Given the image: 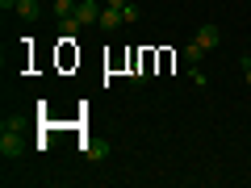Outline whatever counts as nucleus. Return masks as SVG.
Wrapping results in <instances>:
<instances>
[{
  "mask_svg": "<svg viewBox=\"0 0 251 188\" xmlns=\"http://www.w3.org/2000/svg\"><path fill=\"white\" fill-rule=\"evenodd\" d=\"M75 9H80L75 0H54V4H50V13H54L59 21H72V17H75Z\"/></svg>",
  "mask_w": 251,
  "mask_h": 188,
  "instance_id": "nucleus-6",
  "label": "nucleus"
},
{
  "mask_svg": "<svg viewBox=\"0 0 251 188\" xmlns=\"http://www.w3.org/2000/svg\"><path fill=\"white\" fill-rule=\"evenodd\" d=\"M201 54H205V46H197V42H188V46H184V63H188V67H197Z\"/></svg>",
  "mask_w": 251,
  "mask_h": 188,
  "instance_id": "nucleus-7",
  "label": "nucleus"
},
{
  "mask_svg": "<svg viewBox=\"0 0 251 188\" xmlns=\"http://www.w3.org/2000/svg\"><path fill=\"white\" fill-rule=\"evenodd\" d=\"M122 21H126V17H122V9H109V4L100 9V29H105V34H113Z\"/></svg>",
  "mask_w": 251,
  "mask_h": 188,
  "instance_id": "nucleus-4",
  "label": "nucleus"
},
{
  "mask_svg": "<svg viewBox=\"0 0 251 188\" xmlns=\"http://www.w3.org/2000/svg\"><path fill=\"white\" fill-rule=\"evenodd\" d=\"M17 17L21 21H38L42 17V4H38V0H17Z\"/></svg>",
  "mask_w": 251,
  "mask_h": 188,
  "instance_id": "nucleus-5",
  "label": "nucleus"
},
{
  "mask_svg": "<svg viewBox=\"0 0 251 188\" xmlns=\"http://www.w3.org/2000/svg\"><path fill=\"white\" fill-rule=\"evenodd\" d=\"M193 42H197V46H205V50H214V46L222 42V29H218L214 21H209V25H201V29H197V38H193Z\"/></svg>",
  "mask_w": 251,
  "mask_h": 188,
  "instance_id": "nucleus-3",
  "label": "nucleus"
},
{
  "mask_svg": "<svg viewBox=\"0 0 251 188\" xmlns=\"http://www.w3.org/2000/svg\"><path fill=\"white\" fill-rule=\"evenodd\" d=\"M109 9H126V4H130V0H105Z\"/></svg>",
  "mask_w": 251,
  "mask_h": 188,
  "instance_id": "nucleus-10",
  "label": "nucleus"
},
{
  "mask_svg": "<svg viewBox=\"0 0 251 188\" xmlns=\"http://www.w3.org/2000/svg\"><path fill=\"white\" fill-rule=\"evenodd\" d=\"M239 67H243V75H247V88H251V54H243V59H239Z\"/></svg>",
  "mask_w": 251,
  "mask_h": 188,
  "instance_id": "nucleus-9",
  "label": "nucleus"
},
{
  "mask_svg": "<svg viewBox=\"0 0 251 188\" xmlns=\"http://www.w3.org/2000/svg\"><path fill=\"white\" fill-rule=\"evenodd\" d=\"M100 9H105V4H97V0H80L75 21H80V25H100Z\"/></svg>",
  "mask_w": 251,
  "mask_h": 188,
  "instance_id": "nucleus-2",
  "label": "nucleus"
},
{
  "mask_svg": "<svg viewBox=\"0 0 251 188\" xmlns=\"http://www.w3.org/2000/svg\"><path fill=\"white\" fill-rule=\"evenodd\" d=\"M188 75H193V84H197V88H205V71H201V67H188Z\"/></svg>",
  "mask_w": 251,
  "mask_h": 188,
  "instance_id": "nucleus-8",
  "label": "nucleus"
},
{
  "mask_svg": "<svg viewBox=\"0 0 251 188\" xmlns=\"http://www.w3.org/2000/svg\"><path fill=\"white\" fill-rule=\"evenodd\" d=\"M0 9H17V0H0Z\"/></svg>",
  "mask_w": 251,
  "mask_h": 188,
  "instance_id": "nucleus-11",
  "label": "nucleus"
},
{
  "mask_svg": "<svg viewBox=\"0 0 251 188\" xmlns=\"http://www.w3.org/2000/svg\"><path fill=\"white\" fill-rule=\"evenodd\" d=\"M21 155H25V138H21L17 130L4 121V130H0V159L13 163V159H21Z\"/></svg>",
  "mask_w": 251,
  "mask_h": 188,
  "instance_id": "nucleus-1",
  "label": "nucleus"
}]
</instances>
